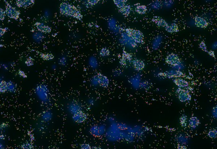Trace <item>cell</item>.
I'll return each mask as SVG.
<instances>
[{"label": "cell", "mask_w": 217, "mask_h": 149, "mask_svg": "<svg viewBox=\"0 0 217 149\" xmlns=\"http://www.w3.org/2000/svg\"><path fill=\"white\" fill-rule=\"evenodd\" d=\"M97 80L98 83L101 87H107L109 84V81L108 78L104 75L101 74H98L97 76Z\"/></svg>", "instance_id": "cell-10"}, {"label": "cell", "mask_w": 217, "mask_h": 149, "mask_svg": "<svg viewBox=\"0 0 217 149\" xmlns=\"http://www.w3.org/2000/svg\"><path fill=\"white\" fill-rule=\"evenodd\" d=\"M60 13L62 15L76 18L79 21L82 19V15L81 12L74 6L66 2H63L60 5Z\"/></svg>", "instance_id": "cell-1"}, {"label": "cell", "mask_w": 217, "mask_h": 149, "mask_svg": "<svg viewBox=\"0 0 217 149\" xmlns=\"http://www.w3.org/2000/svg\"><path fill=\"white\" fill-rule=\"evenodd\" d=\"M87 116L86 113L82 111H79L73 116V119L77 123H82L87 119Z\"/></svg>", "instance_id": "cell-6"}, {"label": "cell", "mask_w": 217, "mask_h": 149, "mask_svg": "<svg viewBox=\"0 0 217 149\" xmlns=\"http://www.w3.org/2000/svg\"><path fill=\"white\" fill-rule=\"evenodd\" d=\"M200 124L199 119L196 116H192L189 120V125L191 128L195 129Z\"/></svg>", "instance_id": "cell-15"}, {"label": "cell", "mask_w": 217, "mask_h": 149, "mask_svg": "<svg viewBox=\"0 0 217 149\" xmlns=\"http://www.w3.org/2000/svg\"><path fill=\"white\" fill-rule=\"evenodd\" d=\"M91 148H92L89 144H83L81 145L80 149H91Z\"/></svg>", "instance_id": "cell-29"}, {"label": "cell", "mask_w": 217, "mask_h": 149, "mask_svg": "<svg viewBox=\"0 0 217 149\" xmlns=\"http://www.w3.org/2000/svg\"><path fill=\"white\" fill-rule=\"evenodd\" d=\"M7 84L5 81L0 82V93H5L7 90Z\"/></svg>", "instance_id": "cell-19"}, {"label": "cell", "mask_w": 217, "mask_h": 149, "mask_svg": "<svg viewBox=\"0 0 217 149\" xmlns=\"http://www.w3.org/2000/svg\"><path fill=\"white\" fill-rule=\"evenodd\" d=\"M127 1H125V0H115L114 1V3L117 7L119 9H120L122 7L124 6L126 4Z\"/></svg>", "instance_id": "cell-21"}, {"label": "cell", "mask_w": 217, "mask_h": 149, "mask_svg": "<svg viewBox=\"0 0 217 149\" xmlns=\"http://www.w3.org/2000/svg\"><path fill=\"white\" fill-rule=\"evenodd\" d=\"M25 63L28 66H30L34 64V62H33V59H32L31 58H29V59H27L26 62H25Z\"/></svg>", "instance_id": "cell-27"}, {"label": "cell", "mask_w": 217, "mask_h": 149, "mask_svg": "<svg viewBox=\"0 0 217 149\" xmlns=\"http://www.w3.org/2000/svg\"><path fill=\"white\" fill-rule=\"evenodd\" d=\"M209 53H210V55L211 56L214 57L215 56L214 55V53L213 52V51H210V52H209Z\"/></svg>", "instance_id": "cell-35"}, {"label": "cell", "mask_w": 217, "mask_h": 149, "mask_svg": "<svg viewBox=\"0 0 217 149\" xmlns=\"http://www.w3.org/2000/svg\"><path fill=\"white\" fill-rule=\"evenodd\" d=\"M164 76L167 77L169 78H179L183 76L184 74L182 72L179 71H171L169 72H167Z\"/></svg>", "instance_id": "cell-13"}, {"label": "cell", "mask_w": 217, "mask_h": 149, "mask_svg": "<svg viewBox=\"0 0 217 149\" xmlns=\"http://www.w3.org/2000/svg\"><path fill=\"white\" fill-rule=\"evenodd\" d=\"M110 54L109 50L106 47L102 48L100 52V55L101 56L105 57L108 56Z\"/></svg>", "instance_id": "cell-23"}, {"label": "cell", "mask_w": 217, "mask_h": 149, "mask_svg": "<svg viewBox=\"0 0 217 149\" xmlns=\"http://www.w3.org/2000/svg\"><path fill=\"white\" fill-rule=\"evenodd\" d=\"M21 148L23 149H32V145L29 142L25 143L21 146Z\"/></svg>", "instance_id": "cell-26"}, {"label": "cell", "mask_w": 217, "mask_h": 149, "mask_svg": "<svg viewBox=\"0 0 217 149\" xmlns=\"http://www.w3.org/2000/svg\"><path fill=\"white\" fill-rule=\"evenodd\" d=\"M91 149H102L101 148H99V147H93V148H92Z\"/></svg>", "instance_id": "cell-36"}, {"label": "cell", "mask_w": 217, "mask_h": 149, "mask_svg": "<svg viewBox=\"0 0 217 149\" xmlns=\"http://www.w3.org/2000/svg\"><path fill=\"white\" fill-rule=\"evenodd\" d=\"M166 30L169 33H173L178 32L179 31L178 25L176 23H173L168 25L165 28Z\"/></svg>", "instance_id": "cell-16"}, {"label": "cell", "mask_w": 217, "mask_h": 149, "mask_svg": "<svg viewBox=\"0 0 217 149\" xmlns=\"http://www.w3.org/2000/svg\"><path fill=\"white\" fill-rule=\"evenodd\" d=\"M35 1L33 0H18L16 1V5L18 7L26 8L34 4Z\"/></svg>", "instance_id": "cell-7"}, {"label": "cell", "mask_w": 217, "mask_h": 149, "mask_svg": "<svg viewBox=\"0 0 217 149\" xmlns=\"http://www.w3.org/2000/svg\"><path fill=\"white\" fill-rule=\"evenodd\" d=\"M152 21L155 23L156 25L160 27H164L166 28V26H168V23L166 22L163 18L159 16H155L152 18Z\"/></svg>", "instance_id": "cell-11"}, {"label": "cell", "mask_w": 217, "mask_h": 149, "mask_svg": "<svg viewBox=\"0 0 217 149\" xmlns=\"http://www.w3.org/2000/svg\"><path fill=\"white\" fill-rule=\"evenodd\" d=\"M176 93L178 99L181 102H185L191 100V95L189 91L186 89L179 88L176 90Z\"/></svg>", "instance_id": "cell-4"}, {"label": "cell", "mask_w": 217, "mask_h": 149, "mask_svg": "<svg viewBox=\"0 0 217 149\" xmlns=\"http://www.w3.org/2000/svg\"><path fill=\"white\" fill-rule=\"evenodd\" d=\"M175 85H177L179 88H184L187 87H188L189 83L187 81H185L183 79H180V78H177L175 79L173 81Z\"/></svg>", "instance_id": "cell-14"}, {"label": "cell", "mask_w": 217, "mask_h": 149, "mask_svg": "<svg viewBox=\"0 0 217 149\" xmlns=\"http://www.w3.org/2000/svg\"><path fill=\"white\" fill-rule=\"evenodd\" d=\"M98 1H87V3L88 4V5L91 6L95 5L98 2Z\"/></svg>", "instance_id": "cell-31"}, {"label": "cell", "mask_w": 217, "mask_h": 149, "mask_svg": "<svg viewBox=\"0 0 217 149\" xmlns=\"http://www.w3.org/2000/svg\"><path fill=\"white\" fill-rule=\"evenodd\" d=\"M125 31L127 35L135 42L140 44L144 43V36L141 31L131 28H126Z\"/></svg>", "instance_id": "cell-2"}, {"label": "cell", "mask_w": 217, "mask_h": 149, "mask_svg": "<svg viewBox=\"0 0 217 149\" xmlns=\"http://www.w3.org/2000/svg\"><path fill=\"white\" fill-rule=\"evenodd\" d=\"M123 56L128 61H130L132 59L131 56L129 53H127L126 52L123 53Z\"/></svg>", "instance_id": "cell-30"}, {"label": "cell", "mask_w": 217, "mask_h": 149, "mask_svg": "<svg viewBox=\"0 0 217 149\" xmlns=\"http://www.w3.org/2000/svg\"><path fill=\"white\" fill-rule=\"evenodd\" d=\"M178 149H188L186 146L181 145H178Z\"/></svg>", "instance_id": "cell-33"}, {"label": "cell", "mask_w": 217, "mask_h": 149, "mask_svg": "<svg viewBox=\"0 0 217 149\" xmlns=\"http://www.w3.org/2000/svg\"><path fill=\"white\" fill-rule=\"evenodd\" d=\"M5 11L0 7V21H3L4 20L5 18Z\"/></svg>", "instance_id": "cell-25"}, {"label": "cell", "mask_w": 217, "mask_h": 149, "mask_svg": "<svg viewBox=\"0 0 217 149\" xmlns=\"http://www.w3.org/2000/svg\"><path fill=\"white\" fill-rule=\"evenodd\" d=\"M35 26L38 31L42 33H49L51 32V29L49 26L45 25L43 23L36 22Z\"/></svg>", "instance_id": "cell-9"}, {"label": "cell", "mask_w": 217, "mask_h": 149, "mask_svg": "<svg viewBox=\"0 0 217 149\" xmlns=\"http://www.w3.org/2000/svg\"><path fill=\"white\" fill-rule=\"evenodd\" d=\"M166 62L168 64L175 66L180 63V59L177 55L171 53L166 57Z\"/></svg>", "instance_id": "cell-5"}, {"label": "cell", "mask_w": 217, "mask_h": 149, "mask_svg": "<svg viewBox=\"0 0 217 149\" xmlns=\"http://www.w3.org/2000/svg\"><path fill=\"white\" fill-rule=\"evenodd\" d=\"M147 8L146 6L144 5H139L137 6L135 8V11L140 15H143L146 13Z\"/></svg>", "instance_id": "cell-18"}, {"label": "cell", "mask_w": 217, "mask_h": 149, "mask_svg": "<svg viewBox=\"0 0 217 149\" xmlns=\"http://www.w3.org/2000/svg\"><path fill=\"white\" fill-rule=\"evenodd\" d=\"M195 23L197 27L199 28H206L209 25V23L205 19L198 16H196L195 18Z\"/></svg>", "instance_id": "cell-8"}, {"label": "cell", "mask_w": 217, "mask_h": 149, "mask_svg": "<svg viewBox=\"0 0 217 149\" xmlns=\"http://www.w3.org/2000/svg\"><path fill=\"white\" fill-rule=\"evenodd\" d=\"M40 56L42 59L45 60H49L52 59H53L54 56L52 54H40Z\"/></svg>", "instance_id": "cell-24"}, {"label": "cell", "mask_w": 217, "mask_h": 149, "mask_svg": "<svg viewBox=\"0 0 217 149\" xmlns=\"http://www.w3.org/2000/svg\"><path fill=\"white\" fill-rule=\"evenodd\" d=\"M217 131L216 129L211 130L208 133V136L212 139H216L217 137Z\"/></svg>", "instance_id": "cell-22"}, {"label": "cell", "mask_w": 217, "mask_h": 149, "mask_svg": "<svg viewBox=\"0 0 217 149\" xmlns=\"http://www.w3.org/2000/svg\"><path fill=\"white\" fill-rule=\"evenodd\" d=\"M4 2L6 4V10L5 11L6 15L11 19L15 20H18L21 14L20 11L18 10L16 8L11 6L10 4L7 1H4Z\"/></svg>", "instance_id": "cell-3"}, {"label": "cell", "mask_w": 217, "mask_h": 149, "mask_svg": "<svg viewBox=\"0 0 217 149\" xmlns=\"http://www.w3.org/2000/svg\"><path fill=\"white\" fill-rule=\"evenodd\" d=\"M187 116L184 114L182 115L180 118V123L181 127L183 128L186 127L187 125Z\"/></svg>", "instance_id": "cell-20"}, {"label": "cell", "mask_w": 217, "mask_h": 149, "mask_svg": "<svg viewBox=\"0 0 217 149\" xmlns=\"http://www.w3.org/2000/svg\"><path fill=\"white\" fill-rule=\"evenodd\" d=\"M7 28H2L0 27V37H1L7 32Z\"/></svg>", "instance_id": "cell-32"}, {"label": "cell", "mask_w": 217, "mask_h": 149, "mask_svg": "<svg viewBox=\"0 0 217 149\" xmlns=\"http://www.w3.org/2000/svg\"><path fill=\"white\" fill-rule=\"evenodd\" d=\"M133 64L135 70L137 71H141L145 68L144 62L141 60L135 59L133 61Z\"/></svg>", "instance_id": "cell-12"}, {"label": "cell", "mask_w": 217, "mask_h": 149, "mask_svg": "<svg viewBox=\"0 0 217 149\" xmlns=\"http://www.w3.org/2000/svg\"><path fill=\"white\" fill-rule=\"evenodd\" d=\"M199 46L200 47V48H201L203 50H204V51L205 52L208 51L207 47L206 46V44H205V43L204 42H201L200 44H199Z\"/></svg>", "instance_id": "cell-28"}, {"label": "cell", "mask_w": 217, "mask_h": 149, "mask_svg": "<svg viewBox=\"0 0 217 149\" xmlns=\"http://www.w3.org/2000/svg\"><path fill=\"white\" fill-rule=\"evenodd\" d=\"M19 74H20V76H22L23 77H24V76H25V73L23 71L19 72Z\"/></svg>", "instance_id": "cell-34"}, {"label": "cell", "mask_w": 217, "mask_h": 149, "mask_svg": "<svg viewBox=\"0 0 217 149\" xmlns=\"http://www.w3.org/2000/svg\"><path fill=\"white\" fill-rule=\"evenodd\" d=\"M131 11V7L129 5H126L119 9V12L125 17H127Z\"/></svg>", "instance_id": "cell-17"}]
</instances>
